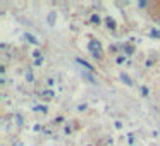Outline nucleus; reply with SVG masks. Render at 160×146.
<instances>
[{
    "mask_svg": "<svg viewBox=\"0 0 160 146\" xmlns=\"http://www.w3.org/2000/svg\"><path fill=\"white\" fill-rule=\"evenodd\" d=\"M81 74H83V77H86V79L90 81V83H95V79H93V77H91V76H90V74H88V72H81Z\"/></svg>",
    "mask_w": 160,
    "mask_h": 146,
    "instance_id": "nucleus-8",
    "label": "nucleus"
},
{
    "mask_svg": "<svg viewBox=\"0 0 160 146\" xmlns=\"http://www.w3.org/2000/svg\"><path fill=\"white\" fill-rule=\"evenodd\" d=\"M91 21H93V22H98V21H100V17H98V16H93V17H91Z\"/></svg>",
    "mask_w": 160,
    "mask_h": 146,
    "instance_id": "nucleus-11",
    "label": "nucleus"
},
{
    "mask_svg": "<svg viewBox=\"0 0 160 146\" xmlns=\"http://www.w3.org/2000/svg\"><path fill=\"white\" fill-rule=\"evenodd\" d=\"M105 22H107V26H108L110 29H115V21H114V19L107 17V19H105Z\"/></svg>",
    "mask_w": 160,
    "mask_h": 146,
    "instance_id": "nucleus-5",
    "label": "nucleus"
},
{
    "mask_svg": "<svg viewBox=\"0 0 160 146\" xmlns=\"http://www.w3.org/2000/svg\"><path fill=\"white\" fill-rule=\"evenodd\" d=\"M150 35H152V36H160V33H158V31H155V29H153V31H150Z\"/></svg>",
    "mask_w": 160,
    "mask_h": 146,
    "instance_id": "nucleus-10",
    "label": "nucleus"
},
{
    "mask_svg": "<svg viewBox=\"0 0 160 146\" xmlns=\"http://www.w3.org/2000/svg\"><path fill=\"white\" fill-rule=\"evenodd\" d=\"M76 60H78V64H81V66H83V67H86L88 71H93V67H91L90 64L86 62V60H83V59H76Z\"/></svg>",
    "mask_w": 160,
    "mask_h": 146,
    "instance_id": "nucleus-3",
    "label": "nucleus"
},
{
    "mask_svg": "<svg viewBox=\"0 0 160 146\" xmlns=\"http://www.w3.org/2000/svg\"><path fill=\"white\" fill-rule=\"evenodd\" d=\"M26 40H28L29 43H35V45H38V43H40L38 40L35 38V36H33V35H28V33H26Z\"/></svg>",
    "mask_w": 160,
    "mask_h": 146,
    "instance_id": "nucleus-4",
    "label": "nucleus"
},
{
    "mask_svg": "<svg viewBox=\"0 0 160 146\" xmlns=\"http://www.w3.org/2000/svg\"><path fill=\"white\" fill-rule=\"evenodd\" d=\"M88 48H90V52H91V55L95 57V59H102V45H100V41H90L88 43Z\"/></svg>",
    "mask_w": 160,
    "mask_h": 146,
    "instance_id": "nucleus-1",
    "label": "nucleus"
},
{
    "mask_svg": "<svg viewBox=\"0 0 160 146\" xmlns=\"http://www.w3.org/2000/svg\"><path fill=\"white\" fill-rule=\"evenodd\" d=\"M53 96H55V93H53L52 90H45V91H42V98H43V100H47V101L52 100Z\"/></svg>",
    "mask_w": 160,
    "mask_h": 146,
    "instance_id": "nucleus-2",
    "label": "nucleus"
},
{
    "mask_svg": "<svg viewBox=\"0 0 160 146\" xmlns=\"http://www.w3.org/2000/svg\"><path fill=\"white\" fill-rule=\"evenodd\" d=\"M158 24H160V17H158Z\"/></svg>",
    "mask_w": 160,
    "mask_h": 146,
    "instance_id": "nucleus-12",
    "label": "nucleus"
},
{
    "mask_svg": "<svg viewBox=\"0 0 160 146\" xmlns=\"http://www.w3.org/2000/svg\"><path fill=\"white\" fill-rule=\"evenodd\" d=\"M35 110H36V112H47V108H45V107H36Z\"/></svg>",
    "mask_w": 160,
    "mask_h": 146,
    "instance_id": "nucleus-9",
    "label": "nucleus"
},
{
    "mask_svg": "<svg viewBox=\"0 0 160 146\" xmlns=\"http://www.w3.org/2000/svg\"><path fill=\"white\" fill-rule=\"evenodd\" d=\"M53 21H55V12H50V16H48V24H53Z\"/></svg>",
    "mask_w": 160,
    "mask_h": 146,
    "instance_id": "nucleus-7",
    "label": "nucleus"
},
{
    "mask_svg": "<svg viewBox=\"0 0 160 146\" xmlns=\"http://www.w3.org/2000/svg\"><path fill=\"white\" fill-rule=\"evenodd\" d=\"M121 79H122V81H124V83H126V84H128V86H131V84H132V83H131V79H129V77H128V76H126V74H121Z\"/></svg>",
    "mask_w": 160,
    "mask_h": 146,
    "instance_id": "nucleus-6",
    "label": "nucleus"
}]
</instances>
